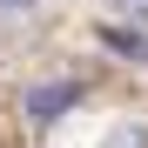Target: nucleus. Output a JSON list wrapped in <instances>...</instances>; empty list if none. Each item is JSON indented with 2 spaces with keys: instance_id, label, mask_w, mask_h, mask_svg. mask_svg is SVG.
I'll return each instance as SVG.
<instances>
[{
  "instance_id": "nucleus-5",
  "label": "nucleus",
  "mask_w": 148,
  "mask_h": 148,
  "mask_svg": "<svg viewBox=\"0 0 148 148\" xmlns=\"http://www.w3.org/2000/svg\"><path fill=\"white\" fill-rule=\"evenodd\" d=\"M34 7H40V0H0V20H27Z\"/></svg>"
},
{
  "instance_id": "nucleus-1",
  "label": "nucleus",
  "mask_w": 148,
  "mask_h": 148,
  "mask_svg": "<svg viewBox=\"0 0 148 148\" xmlns=\"http://www.w3.org/2000/svg\"><path fill=\"white\" fill-rule=\"evenodd\" d=\"M81 101H88V88H81V81H34L27 94H20V114H27L34 128H54V121L74 114Z\"/></svg>"
},
{
  "instance_id": "nucleus-2",
  "label": "nucleus",
  "mask_w": 148,
  "mask_h": 148,
  "mask_svg": "<svg viewBox=\"0 0 148 148\" xmlns=\"http://www.w3.org/2000/svg\"><path fill=\"white\" fill-rule=\"evenodd\" d=\"M101 47L121 54V61H135V67H148V34L141 27H101Z\"/></svg>"
},
{
  "instance_id": "nucleus-3",
  "label": "nucleus",
  "mask_w": 148,
  "mask_h": 148,
  "mask_svg": "<svg viewBox=\"0 0 148 148\" xmlns=\"http://www.w3.org/2000/svg\"><path fill=\"white\" fill-rule=\"evenodd\" d=\"M114 14H121V27H141L148 34V0H114Z\"/></svg>"
},
{
  "instance_id": "nucleus-4",
  "label": "nucleus",
  "mask_w": 148,
  "mask_h": 148,
  "mask_svg": "<svg viewBox=\"0 0 148 148\" xmlns=\"http://www.w3.org/2000/svg\"><path fill=\"white\" fill-rule=\"evenodd\" d=\"M108 148H148V128H114Z\"/></svg>"
}]
</instances>
